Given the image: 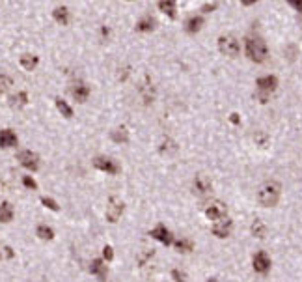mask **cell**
Returning a JSON list of instances; mask_svg holds the SVG:
<instances>
[{
	"instance_id": "21",
	"label": "cell",
	"mask_w": 302,
	"mask_h": 282,
	"mask_svg": "<svg viewBox=\"0 0 302 282\" xmlns=\"http://www.w3.org/2000/svg\"><path fill=\"white\" fill-rule=\"evenodd\" d=\"M28 103V94L26 92H17L15 95L9 97V107L13 108H23Z\"/></svg>"
},
{
	"instance_id": "18",
	"label": "cell",
	"mask_w": 302,
	"mask_h": 282,
	"mask_svg": "<svg viewBox=\"0 0 302 282\" xmlns=\"http://www.w3.org/2000/svg\"><path fill=\"white\" fill-rule=\"evenodd\" d=\"M159 9L163 11V13H166V15L170 17V19H176V11H178V4L174 2V0H161L159 4Z\"/></svg>"
},
{
	"instance_id": "3",
	"label": "cell",
	"mask_w": 302,
	"mask_h": 282,
	"mask_svg": "<svg viewBox=\"0 0 302 282\" xmlns=\"http://www.w3.org/2000/svg\"><path fill=\"white\" fill-rule=\"evenodd\" d=\"M256 86H257V94H259L261 103H267L269 95L278 88V79H276V77H272V75L261 77V79H257Z\"/></svg>"
},
{
	"instance_id": "1",
	"label": "cell",
	"mask_w": 302,
	"mask_h": 282,
	"mask_svg": "<svg viewBox=\"0 0 302 282\" xmlns=\"http://www.w3.org/2000/svg\"><path fill=\"white\" fill-rule=\"evenodd\" d=\"M280 194H282V187L278 182H265L257 191V202L265 207H272L278 204Z\"/></svg>"
},
{
	"instance_id": "10",
	"label": "cell",
	"mask_w": 302,
	"mask_h": 282,
	"mask_svg": "<svg viewBox=\"0 0 302 282\" xmlns=\"http://www.w3.org/2000/svg\"><path fill=\"white\" fill-rule=\"evenodd\" d=\"M252 264H254V271H256V273L265 275V273H269V269H271V258H269V254L265 251L256 252Z\"/></svg>"
},
{
	"instance_id": "40",
	"label": "cell",
	"mask_w": 302,
	"mask_h": 282,
	"mask_svg": "<svg viewBox=\"0 0 302 282\" xmlns=\"http://www.w3.org/2000/svg\"><path fill=\"white\" fill-rule=\"evenodd\" d=\"M127 75H129V68H125L123 73H120V81H125V79H127Z\"/></svg>"
},
{
	"instance_id": "28",
	"label": "cell",
	"mask_w": 302,
	"mask_h": 282,
	"mask_svg": "<svg viewBox=\"0 0 302 282\" xmlns=\"http://www.w3.org/2000/svg\"><path fill=\"white\" fill-rule=\"evenodd\" d=\"M55 103H56V108H58V112H60L63 118H67V120H69L71 116H73V108H71L69 105H67V103L62 99V97H56Z\"/></svg>"
},
{
	"instance_id": "14",
	"label": "cell",
	"mask_w": 302,
	"mask_h": 282,
	"mask_svg": "<svg viewBox=\"0 0 302 282\" xmlns=\"http://www.w3.org/2000/svg\"><path fill=\"white\" fill-rule=\"evenodd\" d=\"M211 191H213V183L205 176H196V180H194V192L200 194V196H205Z\"/></svg>"
},
{
	"instance_id": "16",
	"label": "cell",
	"mask_w": 302,
	"mask_h": 282,
	"mask_svg": "<svg viewBox=\"0 0 302 282\" xmlns=\"http://www.w3.org/2000/svg\"><path fill=\"white\" fill-rule=\"evenodd\" d=\"M19 138L11 129H2L0 131V148H13L17 146Z\"/></svg>"
},
{
	"instance_id": "11",
	"label": "cell",
	"mask_w": 302,
	"mask_h": 282,
	"mask_svg": "<svg viewBox=\"0 0 302 282\" xmlns=\"http://www.w3.org/2000/svg\"><path fill=\"white\" fill-rule=\"evenodd\" d=\"M226 206L224 204H220V202H213V204H209L207 206V209H205V215H207V219H211V221H222V219H226Z\"/></svg>"
},
{
	"instance_id": "23",
	"label": "cell",
	"mask_w": 302,
	"mask_h": 282,
	"mask_svg": "<svg viewBox=\"0 0 302 282\" xmlns=\"http://www.w3.org/2000/svg\"><path fill=\"white\" fill-rule=\"evenodd\" d=\"M110 138L116 142V144H127L129 142V131L125 129V127H118L110 133Z\"/></svg>"
},
{
	"instance_id": "13",
	"label": "cell",
	"mask_w": 302,
	"mask_h": 282,
	"mask_svg": "<svg viewBox=\"0 0 302 282\" xmlns=\"http://www.w3.org/2000/svg\"><path fill=\"white\" fill-rule=\"evenodd\" d=\"M232 228H233V221L232 219H222V221H218L213 224V234L217 237H228L232 234Z\"/></svg>"
},
{
	"instance_id": "7",
	"label": "cell",
	"mask_w": 302,
	"mask_h": 282,
	"mask_svg": "<svg viewBox=\"0 0 302 282\" xmlns=\"http://www.w3.org/2000/svg\"><path fill=\"white\" fill-rule=\"evenodd\" d=\"M123 209H125V204L121 202V200H118V198H112L109 200V207H107V221L109 222H118V219L121 217V213H123Z\"/></svg>"
},
{
	"instance_id": "12",
	"label": "cell",
	"mask_w": 302,
	"mask_h": 282,
	"mask_svg": "<svg viewBox=\"0 0 302 282\" xmlns=\"http://www.w3.org/2000/svg\"><path fill=\"white\" fill-rule=\"evenodd\" d=\"M90 273L95 275L101 282H107V277H109V269L105 266V262L101 258H95L92 260V264H90Z\"/></svg>"
},
{
	"instance_id": "19",
	"label": "cell",
	"mask_w": 302,
	"mask_h": 282,
	"mask_svg": "<svg viewBox=\"0 0 302 282\" xmlns=\"http://www.w3.org/2000/svg\"><path fill=\"white\" fill-rule=\"evenodd\" d=\"M19 62H21V66H23L26 71H34L39 64V56H36V54H23Z\"/></svg>"
},
{
	"instance_id": "8",
	"label": "cell",
	"mask_w": 302,
	"mask_h": 282,
	"mask_svg": "<svg viewBox=\"0 0 302 282\" xmlns=\"http://www.w3.org/2000/svg\"><path fill=\"white\" fill-rule=\"evenodd\" d=\"M69 92L71 95H73V99L77 101V103H86L88 97H90V86L84 84L82 81H77V83L69 88Z\"/></svg>"
},
{
	"instance_id": "33",
	"label": "cell",
	"mask_w": 302,
	"mask_h": 282,
	"mask_svg": "<svg viewBox=\"0 0 302 282\" xmlns=\"http://www.w3.org/2000/svg\"><path fill=\"white\" fill-rule=\"evenodd\" d=\"M103 258L107 260V262H112V260H114V251H112L110 245H105V247H103Z\"/></svg>"
},
{
	"instance_id": "24",
	"label": "cell",
	"mask_w": 302,
	"mask_h": 282,
	"mask_svg": "<svg viewBox=\"0 0 302 282\" xmlns=\"http://www.w3.org/2000/svg\"><path fill=\"white\" fill-rule=\"evenodd\" d=\"M155 24H157L155 19L147 15V17H142L138 23H136L134 28H136V32H151L153 28H155Z\"/></svg>"
},
{
	"instance_id": "37",
	"label": "cell",
	"mask_w": 302,
	"mask_h": 282,
	"mask_svg": "<svg viewBox=\"0 0 302 282\" xmlns=\"http://www.w3.org/2000/svg\"><path fill=\"white\" fill-rule=\"evenodd\" d=\"M217 6H218L217 2H213V4H205V6L201 8V11H203V13H209V11H213V9L217 8Z\"/></svg>"
},
{
	"instance_id": "6",
	"label": "cell",
	"mask_w": 302,
	"mask_h": 282,
	"mask_svg": "<svg viewBox=\"0 0 302 282\" xmlns=\"http://www.w3.org/2000/svg\"><path fill=\"white\" fill-rule=\"evenodd\" d=\"M93 167L101 170V172H107V174H118L121 168L114 159H109V157H95L93 159Z\"/></svg>"
},
{
	"instance_id": "43",
	"label": "cell",
	"mask_w": 302,
	"mask_h": 282,
	"mask_svg": "<svg viewBox=\"0 0 302 282\" xmlns=\"http://www.w3.org/2000/svg\"><path fill=\"white\" fill-rule=\"evenodd\" d=\"M0 260H2V254H0Z\"/></svg>"
},
{
	"instance_id": "2",
	"label": "cell",
	"mask_w": 302,
	"mask_h": 282,
	"mask_svg": "<svg viewBox=\"0 0 302 282\" xmlns=\"http://www.w3.org/2000/svg\"><path fill=\"white\" fill-rule=\"evenodd\" d=\"M267 43L259 36H250L246 38V56L250 58L252 62L256 64H261V62L267 60Z\"/></svg>"
},
{
	"instance_id": "26",
	"label": "cell",
	"mask_w": 302,
	"mask_h": 282,
	"mask_svg": "<svg viewBox=\"0 0 302 282\" xmlns=\"http://www.w3.org/2000/svg\"><path fill=\"white\" fill-rule=\"evenodd\" d=\"M13 221V206L9 202L0 204V222H11Z\"/></svg>"
},
{
	"instance_id": "25",
	"label": "cell",
	"mask_w": 302,
	"mask_h": 282,
	"mask_svg": "<svg viewBox=\"0 0 302 282\" xmlns=\"http://www.w3.org/2000/svg\"><path fill=\"white\" fill-rule=\"evenodd\" d=\"M201 26H203V17L201 15H192L188 21H186V32H188V34L200 32Z\"/></svg>"
},
{
	"instance_id": "42",
	"label": "cell",
	"mask_w": 302,
	"mask_h": 282,
	"mask_svg": "<svg viewBox=\"0 0 302 282\" xmlns=\"http://www.w3.org/2000/svg\"><path fill=\"white\" fill-rule=\"evenodd\" d=\"M4 251H6V256H8V258H13V251H11V247H6Z\"/></svg>"
},
{
	"instance_id": "17",
	"label": "cell",
	"mask_w": 302,
	"mask_h": 282,
	"mask_svg": "<svg viewBox=\"0 0 302 282\" xmlns=\"http://www.w3.org/2000/svg\"><path fill=\"white\" fill-rule=\"evenodd\" d=\"M53 17H55V21L58 24L65 26V24H69L71 13H69V9L65 8V6H58V8L53 9Z\"/></svg>"
},
{
	"instance_id": "31",
	"label": "cell",
	"mask_w": 302,
	"mask_h": 282,
	"mask_svg": "<svg viewBox=\"0 0 302 282\" xmlns=\"http://www.w3.org/2000/svg\"><path fill=\"white\" fill-rule=\"evenodd\" d=\"M41 204H43L47 209H51V211H58V209H60V206H58L53 198H49V196H41Z\"/></svg>"
},
{
	"instance_id": "35",
	"label": "cell",
	"mask_w": 302,
	"mask_h": 282,
	"mask_svg": "<svg viewBox=\"0 0 302 282\" xmlns=\"http://www.w3.org/2000/svg\"><path fill=\"white\" fill-rule=\"evenodd\" d=\"M297 53H299V51H297V47H295L293 43H291V45H287L286 54H289V56H287L289 60H295V56H297Z\"/></svg>"
},
{
	"instance_id": "4",
	"label": "cell",
	"mask_w": 302,
	"mask_h": 282,
	"mask_svg": "<svg viewBox=\"0 0 302 282\" xmlns=\"http://www.w3.org/2000/svg\"><path fill=\"white\" fill-rule=\"evenodd\" d=\"M218 49H220V53L226 54V56H237L241 53V45L239 41L233 38V36H222V38L218 39Z\"/></svg>"
},
{
	"instance_id": "39",
	"label": "cell",
	"mask_w": 302,
	"mask_h": 282,
	"mask_svg": "<svg viewBox=\"0 0 302 282\" xmlns=\"http://www.w3.org/2000/svg\"><path fill=\"white\" fill-rule=\"evenodd\" d=\"M101 36H103V38H109V36H110V28L103 26V28H101Z\"/></svg>"
},
{
	"instance_id": "5",
	"label": "cell",
	"mask_w": 302,
	"mask_h": 282,
	"mask_svg": "<svg viewBox=\"0 0 302 282\" xmlns=\"http://www.w3.org/2000/svg\"><path fill=\"white\" fill-rule=\"evenodd\" d=\"M17 161H19L26 170H30V172L39 170V157H38V153H34L32 150H23V152H19L17 153Z\"/></svg>"
},
{
	"instance_id": "29",
	"label": "cell",
	"mask_w": 302,
	"mask_h": 282,
	"mask_svg": "<svg viewBox=\"0 0 302 282\" xmlns=\"http://www.w3.org/2000/svg\"><path fill=\"white\" fill-rule=\"evenodd\" d=\"M174 245L179 252H190L194 249V243L190 239H178V241H174Z\"/></svg>"
},
{
	"instance_id": "38",
	"label": "cell",
	"mask_w": 302,
	"mask_h": 282,
	"mask_svg": "<svg viewBox=\"0 0 302 282\" xmlns=\"http://www.w3.org/2000/svg\"><path fill=\"white\" fill-rule=\"evenodd\" d=\"M256 142H259V144L263 146L265 142H267V135H265V133H257V135H256Z\"/></svg>"
},
{
	"instance_id": "32",
	"label": "cell",
	"mask_w": 302,
	"mask_h": 282,
	"mask_svg": "<svg viewBox=\"0 0 302 282\" xmlns=\"http://www.w3.org/2000/svg\"><path fill=\"white\" fill-rule=\"evenodd\" d=\"M23 185L26 187V189H32V191H36V189H38V183H36V180H34L32 176H24Z\"/></svg>"
},
{
	"instance_id": "15",
	"label": "cell",
	"mask_w": 302,
	"mask_h": 282,
	"mask_svg": "<svg viewBox=\"0 0 302 282\" xmlns=\"http://www.w3.org/2000/svg\"><path fill=\"white\" fill-rule=\"evenodd\" d=\"M140 94H142V99L146 105H151L153 101H155V88H153V84H151V79L146 75L144 79V84H142V88H140Z\"/></svg>"
},
{
	"instance_id": "22",
	"label": "cell",
	"mask_w": 302,
	"mask_h": 282,
	"mask_svg": "<svg viewBox=\"0 0 302 282\" xmlns=\"http://www.w3.org/2000/svg\"><path fill=\"white\" fill-rule=\"evenodd\" d=\"M159 152H161V155H174V153L178 152V144L172 140V138H163V142H161V146H159Z\"/></svg>"
},
{
	"instance_id": "30",
	"label": "cell",
	"mask_w": 302,
	"mask_h": 282,
	"mask_svg": "<svg viewBox=\"0 0 302 282\" xmlns=\"http://www.w3.org/2000/svg\"><path fill=\"white\" fill-rule=\"evenodd\" d=\"M11 86V77H8V75H0V95L4 94V92H8V88Z\"/></svg>"
},
{
	"instance_id": "27",
	"label": "cell",
	"mask_w": 302,
	"mask_h": 282,
	"mask_svg": "<svg viewBox=\"0 0 302 282\" xmlns=\"http://www.w3.org/2000/svg\"><path fill=\"white\" fill-rule=\"evenodd\" d=\"M36 234H38L39 239H43V241H51V239H55V232L51 226H47V224H39L38 228H36Z\"/></svg>"
},
{
	"instance_id": "34",
	"label": "cell",
	"mask_w": 302,
	"mask_h": 282,
	"mask_svg": "<svg viewBox=\"0 0 302 282\" xmlns=\"http://www.w3.org/2000/svg\"><path fill=\"white\" fill-rule=\"evenodd\" d=\"M172 277L176 279V282H186V275L183 271H179V269H174L172 271Z\"/></svg>"
},
{
	"instance_id": "36",
	"label": "cell",
	"mask_w": 302,
	"mask_h": 282,
	"mask_svg": "<svg viewBox=\"0 0 302 282\" xmlns=\"http://www.w3.org/2000/svg\"><path fill=\"white\" fill-rule=\"evenodd\" d=\"M289 4H291L299 13H302V0H289Z\"/></svg>"
},
{
	"instance_id": "20",
	"label": "cell",
	"mask_w": 302,
	"mask_h": 282,
	"mask_svg": "<svg viewBox=\"0 0 302 282\" xmlns=\"http://www.w3.org/2000/svg\"><path fill=\"white\" fill-rule=\"evenodd\" d=\"M250 232H252V236L254 237L263 239L265 234H267V226H265V222L261 221V219H254L252 224H250Z\"/></svg>"
},
{
	"instance_id": "9",
	"label": "cell",
	"mask_w": 302,
	"mask_h": 282,
	"mask_svg": "<svg viewBox=\"0 0 302 282\" xmlns=\"http://www.w3.org/2000/svg\"><path fill=\"white\" fill-rule=\"evenodd\" d=\"M149 236L153 237V239H157V241H161L163 245H172L174 243V236H172V232L164 224H157L155 228L149 232Z\"/></svg>"
},
{
	"instance_id": "41",
	"label": "cell",
	"mask_w": 302,
	"mask_h": 282,
	"mask_svg": "<svg viewBox=\"0 0 302 282\" xmlns=\"http://www.w3.org/2000/svg\"><path fill=\"white\" fill-rule=\"evenodd\" d=\"M230 120H232V123H235V125H237V123L241 122V120H239V114H232V118H230Z\"/></svg>"
}]
</instances>
